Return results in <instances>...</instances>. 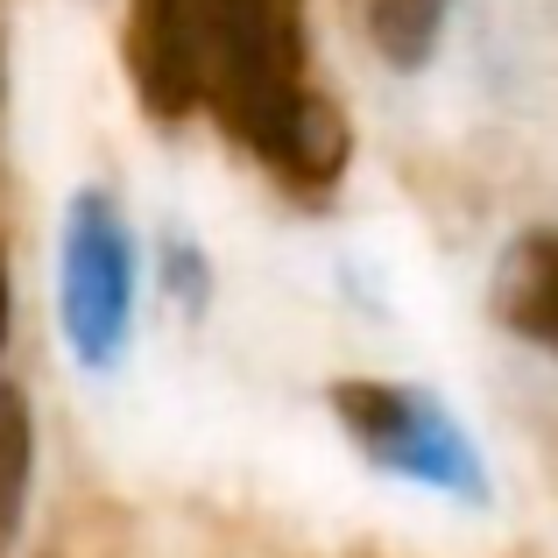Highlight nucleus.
<instances>
[{
    "label": "nucleus",
    "instance_id": "nucleus-1",
    "mask_svg": "<svg viewBox=\"0 0 558 558\" xmlns=\"http://www.w3.org/2000/svg\"><path fill=\"white\" fill-rule=\"evenodd\" d=\"M205 107L262 170L298 198H326L347 178L354 128L312 85L304 0H198Z\"/></svg>",
    "mask_w": 558,
    "mask_h": 558
},
{
    "label": "nucleus",
    "instance_id": "nucleus-2",
    "mask_svg": "<svg viewBox=\"0 0 558 558\" xmlns=\"http://www.w3.org/2000/svg\"><path fill=\"white\" fill-rule=\"evenodd\" d=\"M57 318L85 368H113L135 326V241L99 184L71 191L57 233Z\"/></svg>",
    "mask_w": 558,
    "mask_h": 558
},
{
    "label": "nucleus",
    "instance_id": "nucleus-3",
    "mask_svg": "<svg viewBox=\"0 0 558 558\" xmlns=\"http://www.w3.org/2000/svg\"><path fill=\"white\" fill-rule=\"evenodd\" d=\"M332 417L347 424L361 452L375 466L403 481H424V488H452V495H481V460L466 446V432L432 403L424 389H403V381H332Z\"/></svg>",
    "mask_w": 558,
    "mask_h": 558
},
{
    "label": "nucleus",
    "instance_id": "nucleus-4",
    "mask_svg": "<svg viewBox=\"0 0 558 558\" xmlns=\"http://www.w3.org/2000/svg\"><path fill=\"white\" fill-rule=\"evenodd\" d=\"M121 64L135 85L142 113L156 128H184L205 107V22L198 0H128Z\"/></svg>",
    "mask_w": 558,
    "mask_h": 558
},
{
    "label": "nucleus",
    "instance_id": "nucleus-5",
    "mask_svg": "<svg viewBox=\"0 0 558 558\" xmlns=\"http://www.w3.org/2000/svg\"><path fill=\"white\" fill-rule=\"evenodd\" d=\"M488 304L517 340L558 354V227H531L502 247Z\"/></svg>",
    "mask_w": 558,
    "mask_h": 558
},
{
    "label": "nucleus",
    "instance_id": "nucleus-6",
    "mask_svg": "<svg viewBox=\"0 0 558 558\" xmlns=\"http://www.w3.org/2000/svg\"><path fill=\"white\" fill-rule=\"evenodd\" d=\"M354 22L389 71H424L446 36V0H354Z\"/></svg>",
    "mask_w": 558,
    "mask_h": 558
},
{
    "label": "nucleus",
    "instance_id": "nucleus-7",
    "mask_svg": "<svg viewBox=\"0 0 558 558\" xmlns=\"http://www.w3.org/2000/svg\"><path fill=\"white\" fill-rule=\"evenodd\" d=\"M28 481H36V410H28V396L8 381V389H0V558L22 537Z\"/></svg>",
    "mask_w": 558,
    "mask_h": 558
},
{
    "label": "nucleus",
    "instance_id": "nucleus-8",
    "mask_svg": "<svg viewBox=\"0 0 558 558\" xmlns=\"http://www.w3.org/2000/svg\"><path fill=\"white\" fill-rule=\"evenodd\" d=\"M8 326H14V276H8V241H0V354H8Z\"/></svg>",
    "mask_w": 558,
    "mask_h": 558
},
{
    "label": "nucleus",
    "instance_id": "nucleus-9",
    "mask_svg": "<svg viewBox=\"0 0 558 558\" xmlns=\"http://www.w3.org/2000/svg\"><path fill=\"white\" fill-rule=\"evenodd\" d=\"M0 85H8V78H0Z\"/></svg>",
    "mask_w": 558,
    "mask_h": 558
}]
</instances>
